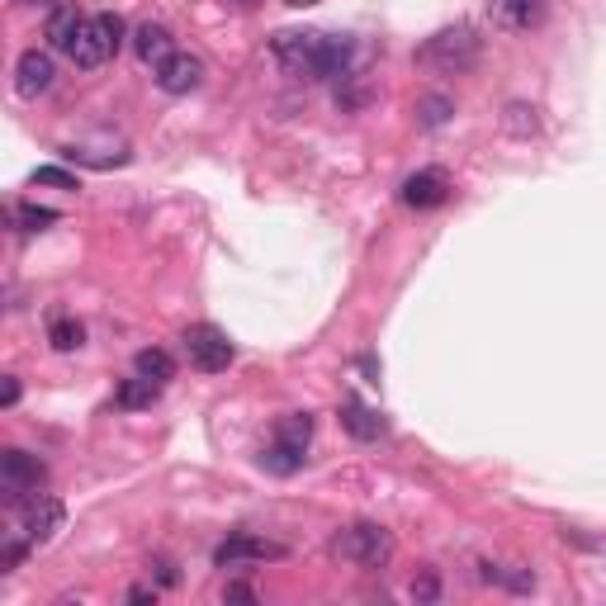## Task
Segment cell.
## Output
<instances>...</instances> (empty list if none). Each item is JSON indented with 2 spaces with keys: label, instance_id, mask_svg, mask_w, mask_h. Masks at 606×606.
Wrapping results in <instances>:
<instances>
[{
  "label": "cell",
  "instance_id": "1f68e13d",
  "mask_svg": "<svg viewBox=\"0 0 606 606\" xmlns=\"http://www.w3.org/2000/svg\"><path fill=\"white\" fill-rule=\"evenodd\" d=\"M285 5H299V10H303V5H318V0H285Z\"/></svg>",
  "mask_w": 606,
  "mask_h": 606
},
{
  "label": "cell",
  "instance_id": "ba28073f",
  "mask_svg": "<svg viewBox=\"0 0 606 606\" xmlns=\"http://www.w3.org/2000/svg\"><path fill=\"white\" fill-rule=\"evenodd\" d=\"M199 81H204V62L195 53H171L157 67V86L166 95H190V90H199Z\"/></svg>",
  "mask_w": 606,
  "mask_h": 606
},
{
  "label": "cell",
  "instance_id": "8992f818",
  "mask_svg": "<svg viewBox=\"0 0 606 606\" xmlns=\"http://www.w3.org/2000/svg\"><path fill=\"white\" fill-rule=\"evenodd\" d=\"M24 507V535L34 540V545H48L57 531H62V521H67V507L57 498H43V493H34L29 502H19Z\"/></svg>",
  "mask_w": 606,
  "mask_h": 606
},
{
  "label": "cell",
  "instance_id": "6da1fadb",
  "mask_svg": "<svg viewBox=\"0 0 606 606\" xmlns=\"http://www.w3.org/2000/svg\"><path fill=\"white\" fill-rule=\"evenodd\" d=\"M422 62L427 67H441V72H469L474 62H479V38H474V29H441V34H431L427 43H422Z\"/></svg>",
  "mask_w": 606,
  "mask_h": 606
},
{
  "label": "cell",
  "instance_id": "f546056e",
  "mask_svg": "<svg viewBox=\"0 0 606 606\" xmlns=\"http://www.w3.org/2000/svg\"><path fill=\"white\" fill-rule=\"evenodd\" d=\"M412 597H436V578H422V583L412 588Z\"/></svg>",
  "mask_w": 606,
  "mask_h": 606
},
{
  "label": "cell",
  "instance_id": "603a6c76",
  "mask_svg": "<svg viewBox=\"0 0 606 606\" xmlns=\"http://www.w3.org/2000/svg\"><path fill=\"white\" fill-rule=\"evenodd\" d=\"M507 133H517V138H526V133H535V109H526V105H507Z\"/></svg>",
  "mask_w": 606,
  "mask_h": 606
},
{
  "label": "cell",
  "instance_id": "4316f807",
  "mask_svg": "<svg viewBox=\"0 0 606 606\" xmlns=\"http://www.w3.org/2000/svg\"><path fill=\"white\" fill-rule=\"evenodd\" d=\"M0 403H5V408L19 403V379H5V384H0Z\"/></svg>",
  "mask_w": 606,
  "mask_h": 606
},
{
  "label": "cell",
  "instance_id": "7c38bea8",
  "mask_svg": "<svg viewBox=\"0 0 606 606\" xmlns=\"http://www.w3.org/2000/svg\"><path fill=\"white\" fill-rule=\"evenodd\" d=\"M398 195H403L408 209H436V204H446L450 185H446L441 171H417V176L403 180V190H398Z\"/></svg>",
  "mask_w": 606,
  "mask_h": 606
},
{
  "label": "cell",
  "instance_id": "277c9868",
  "mask_svg": "<svg viewBox=\"0 0 606 606\" xmlns=\"http://www.w3.org/2000/svg\"><path fill=\"white\" fill-rule=\"evenodd\" d=\"M48 479V469L38 455H24V450H5L0 455V488H5V498L10 502H29L43 488Z\"/></svg>",
  "mask_w": 606,
  "mask_h": 606
},
{
  "label": "cell",
  "instance_id": "9a60e30c",
  "mask_svg": "<svg viewBox=\"0 0 606 606\" xmlns=\"http://www.w3.org/2000/svg\"><path fill=\"white\" fill-rule=\"evenodd\" d=\"M81 24H86V19L76 15L72 5H57L53 15H48V43H53L57 53H72V43H76V34H81Z\"/></svg>",
  "mask_w": 606,
  "mask_h": 606
},
{
  "label": "cell",
  "instance_id": "83f0119b",
  "mask_svg": "<svg viewBox=\"0 0 606 606\" xmlns=\"http://www.w3.org/2000/svg\"><path fill=\"white\" fill-rule=\"evenodd\" d=\"M228 602H256V592L251 588H242V583H228V592H223Z\"/></svg>",
  "mask_w": 606,
  "mask_h": 606
},
{
  "label": "cell",
  "instance_id": "52a82bcc",
  "mask_svg": "<svg viewBox=\"0 0 606 606\" xmlns=\"http://www.w3.org/2000/svg\"><path fill=\"white\" fill-rule=\"evenodd\" d=\"M57 81V67H53V53H38V48H29V53L19 57L15 67V86L24 100H38V95H48Z\"/></svg>",
  "mask_w": 606,
  "mask_h": 606
},
{
  "label": "cell",
  "instance_id": "ac0fdd59",
  "mask_svg": "<svg viewBox=\"0 0 606 606\" xmlns=\"http://www.w3.org/2000/svg\"><path fill=\"white\" fill-rule=\"evenodd\" d=\"M157 393H161V384H152V379H143V375H133V379H124L119 384V408H152L157 403Z\"/></svg>",
  "mask_w": 606,
  "mask_h": 606
},
{
  "label": "cell",
  "instance_id": "484cf974",
  "mask_svg": "<svg viewBox=\"0 0 606 606\" xmlns=\"http://www.w3.org/2000/svg\"><path fill=\"white\" fill-rule=\"evenodd\" d=\"M152 569H157V583H161V588H176V564H166V559H157Z\"/></svg>",
  "mask_w": 606,
  "mask_h": 606
},
{
  "label": "cell",
  "instance_id": "5b68a950",
  "mask_svg": "<svg viewBox=\"0 0 606 606\" xmlns=\"http://www.w3.org/2000/svg\"><path fill=\"white\" fill-rule=\"evenodd\" d=\"M185 356H190V365L195 370H204V375H218V370H228L232 365V341L218 332V327H190L185 332Z\"/></svg>",
  "mask_w": 606,
  "mask_h": 606
},
{
  "label": "cell",
  "instance_id": "4fadbf2b",
  "mask_svg": "<svg viewBox=\"0 0 606 606\" xmlns=\"http://www.w3.org/2000/svg\"><path fill=\"white\" fill-rule=\"evenodd\" d=\"M133 53H138L143 67H161L166 57L176 53V43H171V34H166L161 24H143V29L133 34Z\"/></svg>",
  "mask_w": 606,
  "mask_h": 606
},
{
  "label": "cell",
  "instance_id": "2e32d148",
  "mask_svg": "<svg viewBox=\"0 0 606 606\" xmlns=\"http://www.w3.org/2000/svg\"><path fill=\"white\" fill-rule=\"evenodd\" d=\"M133 375H143V379H152V384H161V389H166V379L176 375V360L166 356L161 346H147V351H138V356H133Z\"/></svg>",
  "mask_w": 606,
  "mask_h": 606
},
{
  "label": "cell",
  "instance_id": "5bb4252c",
  "mask_svg": "<svg viewBox=\"0 0 606 606\" xmlns=\"http://www.w3.org/2000/svg\"><path fill=\"white\" fill-rule=\"evenodd\" d=\"M341 427L351 431L356 441H379V431H384V422H379V417H375L370 408H365L360 398H346V403H341Z\"/></svg>",
  "mask_w": 606,
  "mask_h": 606
},
{
  "label": "cell",
  "instance_id": "30bf717a",
  "mask_svg": "<svg viewBox=\"0 0 606 606\" xmlns=\"http://www.w3.org/2000/svg\"><path fill=\"white\" fill-rule=\"evenodd\" d=\"M488 15L507 34H526L535 24H545V0H488Z\"/></svg>",
  "mask_w": 606,
  "mask_h": 606
},
{
  "label": "cell",
  "instance_id": "7402d4cb",
  "mask_svg": "<svg viewBox=\"0 0 606 606\" xmlns=\"http://www.w3.org/2000/svg\"><path fill=\"white\" fill-rule=\"evenodd\" d=\"M455 114V105H450L446 95H427L422 105H417V119H422V128H441Z\"/></svg>",
  "mask_w": 606,
  "mask_h": 606
},
{
  "label": "cell",
  "instance_id": "4dcf8cb0",
  "mask_svg": "<svg viewBox=\"0 0 606 606\" xmlns=\"http://www.w3.org/2000/svg\"><path fill=\"white\" fill-rule=\"evenodd\" d=\"M24 5H48V10H57V0H24Z\"/></svg>",
  "mask_w": 606,
  "mask_h": 606
},
{
  "label": "cell",
  "instance_id": "3957f363",
  "mask_svg": "<svg viewBox=\"0 0 606 606\" xmlns=\"http://www.w3.org/2000/svg\"><path fill=\"white\" fill-rule=\"evenodd\" d=\"M322 48H327V34H275L270 43L275 62L299 81H322Z\"/></svg>",
  "mask_w": 606,
  "mask_h": 606
},
{
  "label": "cell",
  "instance_id": "ffe728a7",
  "mask_svg": "<svg viewBox=\"0 0 606 606\" xmlns=\"http://www.w3.org/2000/svg\"><path fill=\"white\" fill-rule=\"evenodd\" d=\"M15 228L19 232H43V228H53L57 223V214L53 209H38V204H15Z\"/></svg>",
  "mask_w": 606,
  "mask_h": 606
},
{
  "label": "cell",
  "instance_id": "cb8c5ba5",
  "mask_svg": "<svg viewBox=\"0 0 606 606\" xmlns=\"http://www.w3.org/2000/svg\"><path fill=\"white\" fill-rule=\"evenodd\" d=\"M34 185H53V190H76V176L62 171V166H38L34 171Z\"/></svg>",
  "mask_w": 606,
  "mask_h": 606
},
{
  "label": "cell",
  "instance_id": "8fae6325",
  "mask_svg": "<svg viewBox=\"0 0 606 606\" xmlns=\"http://www.w3.org/2000/svg\"><path fill=\"white\" fill-rule=\"evenodd\" d=\"M67 57H72L81 72H95L100 62H109V57H114L105 29H100V19H86V24H81V34H76V43H72V53H67Z\"/></svg>",
  "mask_w": 606,
  "mask_h": 606
},
{
  "label": "cell",
  "instance_id": "f1b7e54d",
  "mask_svg": "<svg viewBox=\"0 0 606 606\" xmlns=\"http://www.w3.org/2000/svg\"><path fill=\"white\" fill-rule=\"evenodd\" d=\"M128 602H138V606H143V602H157V588H133V592H128Z\"/></svg>",
  "mask_w": 606,
  "mask_h": 606
},
{
  "label": "cell",
  "instance_id": "44dd1931",
  "mask_svg": "<svg viewBox=\"0 0 606 606\" xmlns=\"http://www.w3.org/2000/svg\"><path fill=\"white\" fill-rule=\"evenodd\" d=\"M48 337H53L57 351H76V346L86 341V327H81V322H72V318H57L53 327H48Z\"/></svg>",
  "mask_w": 606,
  "mask_h": 606
},
{
  "label": "cell",
  "instance_id": "e0dca14e",
  "mask_svg": "<svg viewBox=\"0 0 606 606\" xmlns=\"http://www.w3.org/2000/svg\"><path fill=\"white\" fill-rule=\"evenodd\" d=\"M261 469H270V474L289 479V474H299V469H303V450L299 446H285V441H275L270 450H261Z\"/></svg>",
  "mask_w": 606,
  "mask_h": 606
},
{
  "label": "cell",
  "instance_id": "7a4b0ae2",
  "mask_svg": "<svg viewBox=\"0 0 606 606\" xmlns=\"http://www.w3.org/2000/svg\"><path fill=\"white\" fill-rule=\"evenodd\" d=\"M332 550H337L341 559L360 564V569H379V564H389L393 535L384 531V526H375V521H356L351 531H341L337 540H332Z\"/></svg>",
  "mask_w": 606,
  "mask_h": 606
},
{
  "label": "cell",
  "instance_id": "9c48e42d",
  "mask_svg": "<svg viewBox=\"0 0 606 606\" xmlns=\"http://www.w3.org/2000/svg\"><path fill=\"white\" fill-rule=\"evenodd\" d=\"M280 545L270 540H256V535H232L214 550V564L218 569H242V564H256V559H280Z\"/></svg>",
  "mask_w": 606,
  "mask_h": 606
},
{
  "label": "cell",
  "instance_id": "d6986e66",
  "mask_svg": "<svg viewBox=\"0 0 606 606\" xmlns=\"http://www.w3.org/2000/svg\"><path fill=\"white\" fill-rule=\"evenodd\" d=\"M275 441H285V446L308 450V441H313V417H308V412H289L285 422L275 427Z\"/></svg>",
  "mask_w": 606,
  "mask_h": 606
},
{
  "label": "cell",
  "instance_id": "d4e9b609",
  "mask_svg": "<svg viewBox=\"0 0 606 606\" xmlns=\"http://www.w3.org/2000/svg\"><path fill=\"white\" fill-rule=\"evenodd\" d=\"M95 19H100V29L109 34V48L119 53V48H124V34H128V29H124V19H119V15H95Z\"/></svg>",
  "mask_w": 606,
  "mask_h": 606
}]
</instances>
